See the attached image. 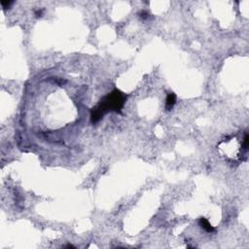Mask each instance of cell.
I'll return each mask as SVG.
<instances>
[{
  "mask_svg": "<svg viewBox=\"0 0 249 249\" xmlns=\"http://www.w3.org/2000/svg\"><path fill=\"white\" fill-rule=\"evenodd\" d=\"M127 99V95L118 89L113 90L110 93L104 96L98 104H96L91 110V121L93 124L100 121L103 116L108 112H117L121 113L124 102Z\"/></svg>",
  "mask_w": 249,
  "mask_h": 249,
  "instance_id": "obj_1",
  "label": "cell"
},
{
  "mask_svg": "<svg viewBox=\"0 0 249 249\" xmlns=\"http://www.w3.org/2000/svg\"><path fill=\"white\" fill-rule=\"evenodd\" d=\"M199 224H200V226L202 227V229H203V230H204L205 232H207V233H213V232H215V229L211 226V224L208 222V220L205 219L204 217H202V218L199 219Z\"/></svg>",
  "mask_w": 249,
  "mask_h": 249,
  "instance_id": "obj_2",
  "label": "cell"
},
{
  "mask_svg": "<svg viewBox=\"0 0 249 249\" xmlns=\"http://www.w3.org/2000/svg\"><path fill=\"white\" fill-rule=\"evenodd\" d=\"M176 103V95L173 93H170L167 94L165 99V108L166 110H171L174 104Z\"/></svg>",
  "mask_w": 249,
  "mask_h": 249,
  "instance_id": "obj_3",
  "label": "cell"
},
{
  "mask_svg": "<svg viewBox=\"0 0 249 249\" xmlns=\"http://www.w3.org/2000/svg\"><path fill=\"white\" fill-rule=\"evenodd\" d=\"M12 4H13V1H1V5H2V7H3L4 10L10 8V6H11Z\"/></svg>",
  "mask_w": 249,
  "mask_h": 249,
  "instance_id": "obj_4",
  "label": "cell"
},
{
  "mask_svg": "<svg viewBox=\"0 0 249 249\" xmlns=\"http://www.w3.org/2000/svg\"><path fill=\"white\" fill-rule=\"evenodd\" d=\"M248 142H249V138H248V134L245 133L244 135V139H243V148L244 150H247L248 149Z\"/></svg>",
  "mask_w": 249,
  "mask_h": 249,
  "instance_id": "obj_5",
  "label": "cell"
},
{
  "mask_svg": "<svg viewBox=\"0 0 249 249\" xmlns=\"http://www.w3.org/2000/svg\"><path fill=\"white\" fill-rule=\"evenodd\" d=\"M139 16H140L142 19H147V18H148V13L145 12V11H141V12L139 13Z\"/></svg>",
  "mask_w": 249,
  "mask_h": 249,
  "instance_id": "obj_6",
  "label": "cell"
},
{
  "mask_svg": "<svg viewBox=\"0 0 249 249\" xmlns=\"http://www.w3.org/2000/svg\"><path fill=\"white\" fill-rule=\"evenodd\" d=\"M65 247H67V248H75V246H73L72 244H67Z\"/></svg>",
  "mask_w": 249,
  "mask_h": 249,
  "instance_id": "obj_7",
  "label": "cell"
}]
</instances>
